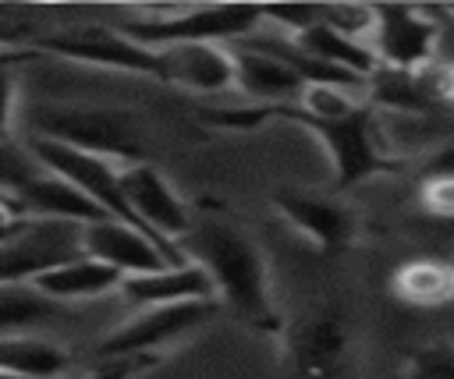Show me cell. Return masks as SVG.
I'll return each mask as SVG.
<instances>
[{"instance_id": "obj_2", "label": "cell", "mask_w": 454, "mask_h": 379, "mask_svg": "<svg viewBox=\"0 0 454 379\" xmlns=\"http://www.w3.org/2000/svg\"><path fill=\"white\" fill-rule=\"evenodd\" d=\"M32 135L71 145L78 152L103 156L110 163H145L138 117L110 106H60L46 103L32 110Z\"/></svg>"}, {"instance_id": "obj_11", "label": "cell", "mask_w": 454, "mask_h": 379, "mask_svg": "<svg viewBox=\"0 0 454 379\" xmlns=\"http://www.w3.org/2000/svg\"><path fill=\"white\" fill-rule=\"evenodd\" d=\"M14 202V220H60V223H96L106 220L74 184H67L64 177L50 174L39 166V174H32L25 184H18L14 191H7ZM7 205V213H11Z\"/></svg>"}, {"instance_id": "obj_12", "label": "cell", "mask_w": 454, "mask_h": 379, "mask_svg": "<svg viewBox=\"0 0 454 379\" xmlns=\"http://www.w3.org/2000/svg\"><path fill=\"white\" fill-rule=\"evenodd\" d=\"M82 255L106 262L121 276H138V273H156L167 269V255L135 227L117 223V220H96L82 227Z\"/></svg>"}, {"instance_id": "obj_26", "label": "cell", "mask_w": 454, "mask_h": 379, "mask_svg": "<svg viewBox=\"0 0 454 379\" xmlns=\"http://www.w3.org/2000/svg\"><path fill=\"white\" fill-rule=\"evenodd\" d=\"M319 21L348 39H358L372 28V11L369 7H319Z\"/></svg>"}, {"instance_id": "obj_3", "label": "cell", "mask_w": 454, "mask_h": 379, "mask_svg": "<svg viewBox=\"0 0 454 379\" xmlns=\"http://www.w3.org/2000/svg\"><path fill=\"white\" fill-rule=\"evenodd\" d=\"M277 117L294 120L298 128H305L309 135L319 138V145L326 149V156L333 163V188H355L358 181H369L376 174H394L401 166L394 156H387L380 149V138L372 128V106H365V103L340 120L309 117L298 106H277Z\"/></svg>"}, {"instance_id": "obj_14", "label": "cell", "mask_w": 454, "mask_h": 379, "mask_svg": "<svg viewBox=\"0 0 454 379\" xmlns=\"http://www.w3.org/2000/svg\"><path fill=\"white\" fill-rule=\"evenodd\" d=\"M294 379H333L348 354V329L337 312H319L305 319L287 336Z\"/></svg>"}, {"instance_id": "obj_13", "label": "cell", "mask_w": 454, "mask_h": 379, "mask_svg": "<svg viewBox=\"0 0 454 379\" xmlns=\"http://www.w3.org/2000/svg\"><path fill=\"white\" fill-rule=\"evenodd\" d=\"M163 85H177L188 92H223L234 85L231 50L220 43H177L156 50Z\"/></svg>"}, {"instance_id": "obj_1", "label": "cell", "mask_w": 454, "mask_h": 379, "mask_svg": "<svg viewBox=\"0 0 454 379\" xmlns=\"http://www.w3.org/2000/svg\"><path fill=\"white\" fill-rule=\"evenodd\" d=\"M181 251L188 262H195L209 276L216 301L231 305L248 326L262 333H280L266 259L241 227L213 216L192 220V230L181 237Z\"/></svg>"}, {"instance_id": "obj_24", "label": "cell", "mask_w": 454, "mask_h": 379, "mask_svg": "<svg viewBox=\"0 0 454 379\" xmlns=\"http://www.w3.org/2000/svg\"><path fill=\"white\" fill-rule=\"evenodd\" d=\"M404 379H454V344L436 340L411 354Z\"/></svg>"}, {"instance_id": "obj_21", "label": "cell", "mask_w": 454, "mask_h": 379, "mask_svg": "<svg viewBox=\"0 0 454 379\" xmlns=\"http://www.w3.org/2000/svg\"><path fill=\"white\" fill-rule=\"evenodd\" d=\"M64 368H71V354L53 340L14 336V333L0 336V372L21 379H57Z\"/></svg>"}, {"instance_id": "obj_20", "label": "cell", "mask_w": 454, "mask_h": 379, "mask_svg": "<svg viewBox=\"0 0 454 379\" xmlns=\"http://www.w3.org/2000/svg\"><path fill=\"white\" fill-rule=\"evenodd\" d=\"M365 81H372V106H387L397 113H422L440 103V78L426 71H390L376 64Z\"/></svg>"}, {"instance_id": "obj_32", "label": "cell", "mask_w": 454, "mask_h": 379, "mask_svg": "<svg viewBox=\"0 0 454 379\" xmlns=\"http://www.w3.org/2000/svg\"><path fill=\"white\" fill-rule=\"evenodd\" d=\"M0 379H21V375H11V372H0Z\"/></svg>"}, {"instance_id": "obj_9", "label": "cell", "mask_w": 454, "mask_h": 379, "mask_svg": "<svg viewBox=\"0 0 454 379\" xmlns=\"http://www.w3.org/2000/svg\"><path fill=\"white\" fill-rule=\"evenodd\" d=\"M372 57L380 67L390 71H426L433 60L440 28L415 7H397V4H372Z\"/></svg>"}, {"instance_id": "obj_25", "label": "cell", "mask_w": 454, "mask_h": 379, "mask_svg": "<svg viewBox=\"0 0 454 379\" xmlns=\"http://www.w3.org/2000/svg\"><path fill=\"white\" fill-rule=\"evenodd\" d=\"M422 209L440 220H454V174H426L419 188Z\"/></svg>"}, {"instance_id": "obj_27", "label": "cell", "mask_w": 454, "mask_h": 379, "mask_svg": "<svg viewBox=\"0 0 454 379\" xmlns=\"http://www.w3.org/2000/svg\"><path fill=\"white\" fill-rule=\"evenodd\" d=\"M262 21H273L280 32H287L284 39H291L319 21V7H262Z\"/></svg>"}, {"instance_id": "obj_10", "label": "cell", "mask_w": 454, "mask_h": 379, "mask_svg": "<svg viewBox=\"0 0 454 379\" xmlns=\"http://www.w3.org/2000/svg\"><path fill=\"white\" fill-rule=\"evenodd\" d=\"M273 205L298 234H305L326 255H337L355 241V216L337 198H326L305 188H277Z\"/></svg>"}, {"instance_id": "obj_19", "label": "cell", "mask_w": 454, "mask_h": 379, "mask_svg": "<svg viewBox=\"0 0 454 379\" xmlns=\"http://www.w3.org/2000/svg\"><path fill=\"white\" fill-rule=\"evenodd\" d=\"M287 43H291L294 50H301V53L316 57V60H326V64H333V67H340V71H348V74L362 78V81L376 71V57H372V50H369L362 39H348V35H340V32L326 28L323 21H316V25L301 28V32H298V35H291Z\"/></svg>"}, {"instance_id": "obj_18", "label": "cell", "mask_w": 454, "mask_h": 379, "mask_svg": "<svg viewBox=\"0 0 454 379\" xmlns=\"http://www.w3.org/2000/svg\"><path fill=\"white\" fill-rule=\"evenodd\" d=\"M390 290L411 308H440L454 301V262L440 259H408L394 269Z\"/></svg>"}, {"instance_id": "obj_17", "label": "cell", "mask_w": 454, "mask_h": 379, "mask_svg": "<svg viewBox=\"0 0 454 379\" xmlns=\"http://www.w3.org/2000/svg\"><path fill=\"white\" fill-rule=\"evenodd\" d=\"M121 273L106 262H96L89 255H78L71 262H60L32 280V287L50 301H78V298H99L121 287Z\"/></svg>"}, {"instance_id": "obj_23", "label": "cell", "mask_w": 454, "mask_h": 379, "mask_svg": "<svg viewBox=\"0 0 454 379\" xmlns=\"http://www.w3.org/2000/svg\"><path fill=\"white\" fill-rule=\"evenodd\" d=\"M202 124L220 131H255L270 120H277V106H223V110H199Z\"/></svg>"}, {"instance_id": "obj_30", "label": "cell", "mask_w": 454, "mask_h": 379, "mask_svg": "<svg viewBox=\"0 0 454 379\" xmlns=\"http://www.w3.org/2000/svg\"><path fill=\"white\" fill-rule=\"evenodd\" d=\"M39 53L32 46H0V67H21L28 60H35Z\"/></svg>"}, {"instance_id": "obj_29", "label": "cell", "mask_w": 454, "mask_h": 379, "mask_svg": "<svg viewBox=\"0 0 454 379\" xmlns=\"http://www.w3.org/2000/svg\"><path fill=\"white\" fill-rule=\"evenodd\" d=\"M153 358H110L103 368H96L92 375H85V379H131L138 368H145Z\"/></svg>"}, {"instance_id": "obj_6", "label": "cell", "mask_w": 454, "mask_h": 379, "mask_svg": "<svg viewBox=\"0 0 454 379\" xmlns=\"http://www.w3.org/2000/svg\"><path fill=\"white\" fill-rule=\"evenodd\" d=\"M121 191H124V202L135 213V220L163 244L170 262L184 266L188 259L181 251V237L192 230V213H188L184 198L170 188L163 170L153 163H128V166H121Z\"/></svg>"}, {"instance_id": "obj_5", "label": "cell", "mask_w": 454, "mask_h": 379, "mask_svg": "<svg viewBox=\"0 0 454 379\" xmlns=\"http://www.w3.org/2000/svg\"><path fill=\"white\" fill-rule=\"evenodd\" d=\"M82 255V227L60 220H11L0 234V287H25L39 273Z\"/></svg>"}, {"instance_id": "obj_31", "label": "cell", "mask_w": 454, "mask_h": 379, "mask_svg": "<svg viewBox=\"0 0 454 379\" xmlns=\"http://www.w3.org/2000/svg\"><path fill=\"white\" fill-rule=\"evenodd\" d=\"M436 78H440V99H454V67H447Z\"/></svg>"}, {"instance_id": "obj_34", "label": "cell", "mask_w": 454, "mask_h": 379, "mask_svg": "<svg viewBox=\"0 0 454 379\" xmlns=\"http://www.w3.org/2000/svg\"><path fill=\"white\" fill-rule=\"evenodd\" d=\"M450 344H454V340H450Z\"/></svg>"}, {"instance_id": "obj_8", "label": "cell", "mask_w": 454, "mask_h": 379, "mask_svg": "<svg viewBox=\"0 0 454 379\" xmlns=\"http://www.w3.org/2000/svg\"><path fill=\"white\" fill-rule=\"evenodd\" d=\"M35 53H53L64 60H78V64H92V67H110V71H131V74H145V78H163L160 71V57L156 50H145L138 43H131L128 35L103 28V25H85V28H64V32H50L39 35L32 43Z\"/></svg>"}, {"instance_id": "obj_33", "label": "cell", "mask_w": 454, "mask_h": 379, "mask_svg": "<svg viewBox=\"0 0 454 379\" xmlns=\"http://www.w3.org/2000/svg\"><path fill=\"white\" fill-rule=\"evenodd\" d=\"M450 14H454V7H450Z\"/></svg>"}, {"instance_id": "obj_22", "label": "cell", "mask_w": 454, "mask_h": 379, "mask_svg": "<svg viewBox=\"0 0 454 379\" xmlns=\"http://www.w3.org/2000/svg\"><path fill=\"white\" fill-rule=\"evenodd\" d=\"M57 312H60L57 301L43 298L32 283H25V287H0V336L43 326V322L57 319Z\"/></svg>"}, {"instance_id": "obj_16", "label": "cell", "mask_w": 454, "mask_h": 379, "mask_svg": "<svg viewBox=\"0 0 454 379\" xmlns=\"http://www.w3.org/2000/svg\"><path fill=\"white\" fill-rule=\"evenodd\" d=\"M121 298L135 308H156V305H174V301H216L209 276L195 266H167L156 273H138L121 280Z\"/></svg>"}, {"instance_id": "obj_7", "label": "cell", "mask_w": 454, "mask_h": 379, "mask_svg": "<svg viewBox=\"0 0 454 379\" xmlns=\"http://www.w3.org/2000/svg\"><path fill=\"white\" fill-rule=\"evenodd\" d=\"M213 312H216V301H174V305L142 308L131 322H124L110 336H103L96 354L103 361H110V358H156L160 347L188 336Z\"/></svg>"}, {"instance_id": "obj_15", "label": "cell", "mask_w": 454, "mask_h": 379, "mask_svg": "<svg viewBox=\"0 0 454 379\" xmlns=\"http://www.w3.org/2000/svg\"><path fill=\"white\" fill-rule=\"evenodd\" d=\"M231 50V64H234V85L255 103V106H298L305 85L301 78L280 64L277 57L252 50V46H227Z\"/></svg>"}, {"instance_id": "obj_4", "label": "cell", "mask_w": 454, "mask_h": 379, "mask_svg": "<svg viewBox=\"0 0 454 379\" xmlns=\"http://www.w3.org/2000/svg\"><path fill=\"white\" fill-rule=\"evenodd\" d=\"M262 25L259 7H184V11H153L138 21H128L121 35L145 50H163L177 43H241Z\"/></svg>"}, {"instance_id": "obj_28", "label": "cell", "mask_w": 454, "mask_h": 379, "mask_svg": "<svg viewBox=\"0 0 454 379\" xmlns=\"http://www.w3.org/2000/svg\"><path fill=\"white\" fill-rule=\"evenodd\" d=\"M14 99H18V78H14V67H0V142H7V135H11Z\"/></svg>"}]
</instances>
